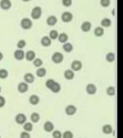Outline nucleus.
<instances>
[{
  "label": "nucleus",
  "mask_w": 123,
  "mask_h": 138,
  "mask_svg": "<svg viewBox=\"0 0 123 138\" xmlns=\"http://www.w3.org/2000/svg\"><path fill=\"white\" fill-rule=\"evenodd\" d=\"M45 86L47 88L51 89L53 93H58L61 91L60 84L53 79H48L45 83Z\"/></svg>",
  "instance_id": "f257e3e1"
},
{
  "label": "nucleus",
  "mask_w": 123,
  "mask_h": 138,
  "mask_svg": "<svg viewBox=\"0 0 123 138\" xmlns=\"http://www.w3.org/2000/svg\"><path fill=\"white\" fill-rule=\"evenodd\" d=\"M33 26V22L29 18H24L21 21V27L24 30L30 29Z\"/></svg>",
  "instance_id": "f03ea898"
},
{
  "label": "nucleus",
  "mask_w": 123,
  "mask_h": 138,
  "mask_svg": "<svg viewBox=\"0 0 123 138\" xmlns=\"http://www.w3.org/2000/svg\"><path fill=\"white\" fill-rule=\"evenodd\" d=\"M42 10L40 7H35L33 9L31 12V17L34 19H38L41 17Z\"/></svg>",
  "instance_id": "7ed1b4c3"
},
{
  "label": "nucleus",
  "mask_w": 123,
  "mask_h": 138,
  "mask_svg": "<svg viewBox=\"0 0 123 138\" xmlns=\"http://www.w3.org/2000/svg\"><path fill=\"white\" fill-rule=\"evenodd\" d=\"M63 60V54L59 52H55L53 56H52V61L55 63H61Z\"/></svg>",
  "instance_id": "20e7f679"
},
{
  "label": "nucleus",
  "mask_w": 123,
  "mask_h": 138,
  "mask_svg": "<svg viewBox=\"0 0 123 138\" xmlns=\"http://www.w3.org/2000/svg\"><path fill=\"white\" fill-rule=\"evenodd\" d=\"M15 121L18 124H23L24 123H26L27 117L24 114H18L15 117Z\"/></svg>",
  "instance_id": "39448f33"
},
{
  "label": "nucleus",
  "mask_w": 123,
  "mask_h": 138,
  "mask_svg": "<svg viewBox=\"0 0 123 138\" xmlns=\"http://www.w3.org/2000/svg\"><path fill=\"white\" fill-rule=\"evenodd\" d=\"M61 19L64 22H69L73 19V14L69 12H65L61 15Z\"/></svg>",
  "instance_id": "423d86ee"
},
{
  "label": "nucleus",
  "mask_w": 123,
  "mask_h": 138,
  "mask_svg": "<svg viewBox=\"0 0 123 138\" xmlns=\"http://www.w3.org/2000/svg\"><path fill=\"white\" fill-rule=\"evenodd\" d=\"M17 89L19 91V92L20 93H25L28 91V85L27 83H24V82H21L19 84L18 86H17Z\"/></svg>",
  "instance_id": "0eeeda50"
},
{
  "label": "nucleus",
  "mask_w": 123,
  "mask_h": 138,
  "mask_svg": "<svg viewBox=\"0 0 123 138\" xmlns=\"http://www.w3.org/2000/svg\"><path fill=\"white\" fill-rule=\"evenodd\" d=\"M11 6L12 3L10 0H1V2H0V7L5 10H9L11 7Z\"/></svg>",
  "instance_id": "6e6552de"
},
{
  "label": "nucleus",
  "mask_w": 123,
  "mask_h": 138,
  "mask_svg": "<svg viewBox=\"0 0 123 138\" xmlns=\"http://www.w3.org/2000/svg\"><path fill=\"white\" fill-rule=\"evenodd\" d=\"M77 111V109L76 106H74L73 105H68L66 108V113L69 115V116H71V115H73Z\"/></svg>",
  "instance_id": "1a4fd4ad"
},
{
  "label": "nucleus",
  "mask_w": 123,
  "mask_h": 138,
  "mask_svg": "<svg viewBox=\"0 0 123 138\" xmlns=\"http://www.w3.org/2000/svg\"><path fill=\"white\" fill-rule=\"evenodd\" d=\"M82 68V63L79 61H73L71 63V68L75 71H79Z\"/></svg>",
  "instance_id": "9d476101"
},
{
  "label": "nucleus",
  "mask_w": 123,
  "mask_h": 138,
  "mask_svg": "<svg viewBox=\"0 0 123 138\" xmlns=\"http://www.w3.org/2000/svg\"><path fill=\"white\" fill-rule=\"evenodd\" d=\"M14 58L18 60V61H21L24 58V52L21 49H19V50H17L14 53Z\"/></svg>",
  "instance_id": "9b49d317"
},
{
  "label": "nucleus",
  "mask_w": 123,
  "mask_h": 138,
  "mask_svg": "<svg viewBox=\"0 0 123 138\" xmlns=\"http://www.w3.org/2000/svg\"><path fill=\"white\" fill-rule=\"evenodd\" d=\"M43 128H44V130L47 132H51L53 129H54V125L51 122H46L45 124H44V126H43Z\"/></svg>",
  "instance_id": "f8f14e48"
},
{
  "label": "nucleus",
  "mask_w": 123,
  "mask_h": 138,
  "mask_svg": "<svg viewBox=\"0 0 123 138\" xmlns=\"http://www.w3.org/2000/svg\"><path fill=\"white\" fill-rule=\"evenodd\" d=\"M24 80L25 81V82L27 83V84H32V83L35 80V77H34V76H33V73H26L25 75H24Z\"/></svg>",
  "instance_id": "ddd939ff"
},
{
  "label": "nucleus",
  "mask_w": 123,
  "mask_h": 138,
  "mask_svg": "<svg viewBox=\"0 0 123 138\" xmlns=\"http://www.w3.org/2000/svg\"><path fill=\"white\" fill-rule=\"evenodd\" d=\"M86 92L89 94H90V95L94 94L96 92V86L92 84H88L87 86H86Z\"/></svg>",
  "instance_id": "4468645a"
},
{
  "label": "nucleus",
  "mask_w": 123,
  "mask_h": 138,
  "mask_svg": "<svg viewBox=\"0 0 123 138\" xmlns=\"http://www.w3.org/2000/svg\"><path fill=\"white\" fill-rule=\"evenodd\" d=\"M41 44L43 46L45 47H48L50 46L51 44V38L47 37V36H44L42 39H41Z\"/></svg>",
  "instance_id": "2eb2a0df"
},
{
  "label": "nucleus",
  "mask_w": 123,
  "mask_h": 138,
  "mask_svg": "<svg viewBox=\"0 0 123 138\" xmlns=\"http://www.w3.org/2000/svg\"><path fill=\"white\" fill-rule=\"evenodd\" d=\"M91 24L90 22H84L82 24H81V30L83 32H89L91 30Z\"/></svg>",
  "instance_id": "dca6fc26"
},
{
  "label": "nucleus",
  "mask_w": 123,
  "mask_h": 138,
  "mask_svg": "<svg viewBox=\"0 0 123 138\" xmlns=\"http://www.w3.org/2000/svg\"><path fill=\"white\" fill-rule=\"evenodd\" d=\"M25 58H26L27 61H33L35 58V52L33 50H29L25 54Z\"/></svg>",
  "instance_id": "f3484780"
},
{
  "label": "nucleus",
  "mask_w": 123,
  "mask_h": 138,
  "mask_svg": "<svg viewBox=\"0 0 123 138\" xmlns=\"http://www.w3.org/2000/svg\"><path fill=\"white\" fill-rule=\"evenodd\" d=\"M57 18L55 16H50L47 19V24L50 26H54L57 23Z\"/></svg>",
  "instance_id": "a211bd4d"
},
{
  "label": "nucleus",
  "mask_w": 123,
  "mask_h": 138,
  "mask_svg": "<svg viewBox=\"0 0 123 138\" xmlns=\"http://www.w3.org/2000/svg\"><path fill=\"white\" fill-rule=\"evenodd\" d=\"M29 101H30V103L31 104L37 105L39 103V101H40V98L37 95H32V96H30Z\"/></svg>",
  "instance_id": "6ab92c4d"
},
{
  "label": "nucleus",
  "mask_w": 123,
  "mask_h": 138,
  "mask_svg": "<svg viewBox=\"0 0 123 138\" xmlns=\"http://www.w3.org/2000/svg\"><path fill=\"white\" fill-rule=\"evenodd\" d=\"M64 77L68 80H71L74 77V73L71 70H66L64 73Z\"/></svg>",
  "instance_id": "aec40b11"
},
{
  "label": "nucleus",
  "mask_w": 123,
  "mask_h": 138,
  "mask_svg": "<svg viewBox=\"0 0 123 138\" xmlns=\"http://www.w3.org/2000/svg\"><path fill=\"white\" fill-rule=\"evenodd\" d=\"M104 29L102 27H96V29L94 30V35L96 36V37H101L104 35Z\"/></svg>",
  "instance_id": "412c9836"
},
{
  "label": "nucleus",
  "mask_w": 123,
  "mask_h": 138,
  "mask_svg": "<svg viewBox=\"0 0 123 138\" xmlns=\"http://www.w3.org/2000/svg\"><path fill=\"white\" fill-rule=\"evenodd\" d=\"M102 131L104 134H111L112 132V127L109 124H105L102 127Z\"/></svg>",
  "instance_id": "4be33fe9"
},
{
  "label": "nucleus",
  "mask_w": 123,
  "mask_h": 138,
  "mask_svg": "<svg viewBox=\"0 0 123 138\" xmlns=\"http://www.w3.org/2000/svg\"><path fill=\"white\" fill-rule=\"evenodd\" d=\"M101 24L102 26L104 27H108L109 26H111L112 24V21L111 19H109V18H104L102 20L101 22Z\"/></svg>",
  "instance_id": "5701e85b"
},
{
  "label": "nucleus",
  "mask_w": 123,
  "mask_h": 138,
  "mask_svg": "<svg viewBox=\"0 0 123 138\" xmlns=\"http://www.w3.org/2000/svg\"><path fill=\"white\" fill-rule=\"evenodd\" d=\"M68 37L66 33H61L58 35V40L60 43H65L68 40Z\"/></svg>",
  "instance_id": "b1692460"
},
{
  "label": "nucleus",
  "mask_w": 123,
  "mask_h": 138,
  "mask_svg": "<svg viewBox=\"0 0 123 138\" xmlns=\"http://www.w3.org/2000/svg\"><path fill=\"white\" fill-rule=\"evenodd\" d=\"M30 120L34 122V123H37L39 120H40V115L37 112H34L31 114L30 116Z\"/></svg>",
  "instance_id": "393cba45"
},
{
  "label": "nucleus",
  "mask_w": 123,
  "mask_h": 138,
  "mask_svg": "<svg viewBox=\"0 0 123 138\" xmlns=\"http://www.w3.org/2000/svg\"><path fill=\"white\" fill-rule=\"evenodd\" d=\"M23 129L26 132H31L33 129V125L30 122H26L23 126Z\"/></svg>",
  "instance_id": "a878e982"
},
{
  "label": "nucleus",
  "mask_w": 123,
  "mask_h": 138,
  "mask_svg": "<svg viewBox=\"0 0 123 138\" xmlns=\"http://www.w3.org/2000/svg\"><path fill=\"white\" fill-rule=\"evenodd\" d=\"M63 50L67 52H70L73 50V45L69 43H65L63 46Z\"/></svg>",
  "instance_id": "bb28decb"
},
{
  "label": "nucleus",
  "mask_w": 123,
  "mask_h": 138,
  "mask_svg": "<svg viewBox=\"0 0 123 138\" xmlns=\"http://www.w3.org/2000/svg\"><path fill=\"white\" fill-rule=\"evenodd\" d=\"M36 74L38 77H43L46 74V70L44 68H40L37 70Z\"/></svg>",
  "instance_id": "cd10ccee"
},
{
  "label": "nucleus",
  "mask_w": 123,
  "mask_h": 138,
  "mask_svg": "<svg viewBox=\"0 0 123 138\" xmlns=\"http://www.w3.org/2000/svg\"><path fill=\"white\" fill-rule=\"evenodd\" d=\"M106 59L108 62L109 63H112L114 61L115 59V56L113 52H109L107 56H106Z\"/></svg>",
  "instance_id": "c85d7f7f"
},
{
  "label": "nucleus",
  "mask_w": 123,
  "mask_h": 138,
  "mask_svg": "<svg viewBox=\"0 0 123 138\" xmlns=\"http://www.w3.org/2000/svg\"><path fill=\"white\" fill-rule=\"evenodd\" d=\"M58 33L56 30H51L50 32V34H49V36H50V38L52 40H56L58 38Z\"/></svg>",
  "instance_id": "c756f323"
},
{
  "label": "nucleus",
  "mask_w": 123,
  "mask_h": 138,
  "mask_svg": "<svg viewBox=\"0 0 123 138\" xmlns=\"http://www.w3.org/2000/svg\"><path fill=\"white\" fill-rule=\"evenodd\" d=\"M8 76V71L5 69L0 70V78H6Z\"/></svg>",
  "instance_id": "7c9ffc66"
},
{
  "label": "nucleus",
  "mask_w": 123,
  "mask_h": 138,
  "mask_svg": "<svg viewBox=\"0 0 123 138\" xmlns=\"http://www.w3.org/2000/svg\"><path fill=\"white\" fill-rule=\"evenodd\" d=\"M107 94L109 96H114L115 94V89L113 86H109L107 89Z\"/></svg>",
  "instance_id": "2f4dec72"
},
{
  "label": "nucleus",
  "mask_w": 123,
  "mask_h": 138,
  "mask_svg": "<svg viewBox=\"0 0 123 138\" xmlns=\"http://www.w3.org/2000/svg\"><path fill=\"white\" fill-rule=\"evenodd\" d=\"M25 45H26V42L24 41V40H20L17 43V48H18L19 49H21V50H22L23 48L25 47Z\"/></svg>",
  "instance_id": "473e14b6"
},
{
  "label": "nucleus",
  "mask_w": 123,
  "mask_h": 138,
  "mask_svg": "<svg viewBox=\"0 0 123 138\" xmlns=\"http://www.w3.org/2000/svg\"><path fill=\"white\" fill-rule=\"evenodd\" d=\"M33 64H34V66H35V67H40L42 65H43V61H42V60L41 59H40V58H35V60H34V62H33Z\"/></svg>",
  "instance_id": "72a5a7b5"
},
{
  "label": "nucleus",
  "mask_w": 123,
  "mask_h": 138,
  "mask_svg": "<svg viewBox=\"0 0 123 138\" xmlns=\"http://www.w3.org/2000/svg\"><path fill=\"white\" fill-rule=\"evenodd\" d=\"M73 134L70 131H66L63 134V138H73Z\"/></svg>",
  "instance_id": "f704fd0d"
},
{
  "label": "nucleus",
  "mask_w": 123,
  "mask_h": 138,
  "mask_svg": "<svg viewBox=\"0 0 123 138\" xmlns=\"http://www.w3.org/2000/svg\"><path fill=\"white\" fill-rule=\"evenodd\" d=\"M100 4L103 7H107L110 5V0H101Z\"/></svg>",
  "instance_id": "c9c22d12"
},
{
  "label": "nucleus",
  "mask_w": 123,
  "mask_h": 138,
  "mask_svg": "<svg viewBox=\"0 0 123 138\" xmlns=\"http://www.w3.org/2000/svg\"><path fill=\"white\" fill-rule=\"evenodd\" d=\"M63 137L61 132L58 130H56L53 132V138H61Z\"/></svg>",
  "instance_id": "e433bc0d"
},
{
  "label": "nucleus",
  "mask_w": 123,
  "mask_h": 138,
  "mask_svg": "<svg viewBox=\"0 0 123 138\" xmlns=\"http://www.w3.org/2000/svg\"><path fill=\"white\" fill-rule=\"evenodd\" d=\"M62 4L65 7H70L72 5V1L71 0H62Z\"/></svg>",
  "instance_id": "4c0bfd02"
},
{
  "label": "nucleus",
  "mask_w": 123,
  "mask_h": 138,
  "mask_svg": "<svg viewBox=\"0 0 123 138\" xmlns=\"http://www.w3.org/2000/svg\"><path fill=\"white\" fill-rule=\"evenodd\" d=\"M20 138H30V134L28 132H23L20 134Z\"/></svg>",
  "instance_id": "58836bf2"
},
{
  "label": "nucleus",
  "mask_w": 123,
  "mask_h": 138,
  "mask_svg": "<svg viewBox=\"0 0 123 138\" xmlns=\"http://www.w3.org/2000/svg\"><path fill=\"white\" fill-rule=\"evenodd\" d=\"M5 102H6L5 99L3 96H0V108H1V107H3V106L5 105Z\"/></svg>",
  "instance_id": "ea45409f"
},
{
  "label": "nucleus",
  "mask_w": 123,
  "mask_h": 138,
  "mask_svg": "<svg viewBox=\"0 0 123 138\" xmlns=\"http://www.w3.org/2000/svg\"><path fill=\"white\" fill-rule=\"evenodd\" d=\"M2 58H3V54L1 52H0V61H2Z\"/></svg>",
  "instance_id": "a19ab883"
},
{
  "label": "nucleus",
  "mask_w": 123,
  "mask_h": 138,
  "mask_svg": "<svg viewBox=\"0 0 123 138\" xmlns=\"http://www.w3.org/2000/svg\"><path fill=\"white\" fill-rule=\"evenodd\" d=\"M23 2H29V1H30V0H22Z\"/></svg>",
  "instance_id": "79ce46f5"
},
{
  "label": "nucleus",
  "mask_w": 123,
  "mask_h": 138,
  "mask_svg": "<svg viewBox=\"0 0 123 138\" xmlns=\"http://www.w3.org/2000/svg\"><path fill=\"white\" fill-rule=\"evenodd\" d=\"M0 91H1V86H0Z\"/></svg>",
  "instance_id": "37998d69"
},
{
  "label": "nucleus",
  "mask_w": 123,
  "mask_h": 138,
  "mask_svg": "<svg viewBox=\"0 0 123 138\" xmlns=\"http://www.w3.org/2000/svg\"><path fill=\"white\" fill-rule=\"evenodd\" d=\"M0 138H1V137H0Z\"/></svg>",
  "instance_id": "c03bdc74"
}]
</instances>
